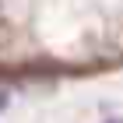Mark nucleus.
I'll return each instance as SVG.
<instances>
[{"label": "nucleus", "instance_id": "1", "mask_svg": "<svg viewBox=\"0 0 123 123\" xmlns=\"http://www.w3.org/2000/svg\"><path fill=\"white\" fill-rule=\"evenodd\" d=\"M123 56V0H0V81H39Z\"/></svg>", "mask_w": 123, "mask_h": 123}]
</instances>
